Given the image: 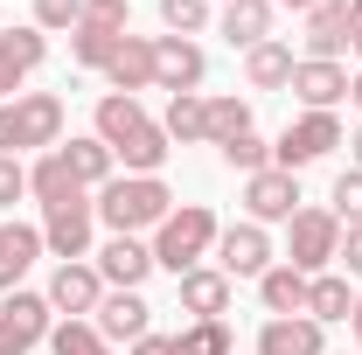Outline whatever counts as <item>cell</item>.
Listing matches in <instances>:
<instances>
[{
  "instance_id": "6da1fadb",
  "label": "cell",
  "mask_w": 362,
  "mask_h": 355,
  "mask_svg": "<svg viewBox=\"0 0 362 355\" xmlns=\"http://www.w3.org/2000/svg\"><path fill=\"white\" fill-rule=\"evenodd\" d=\"M98 139L112 146V161H126V175H160V161H168V133H160V119H146L139 112V98H98Z\"/></svg>"
},
{
  "instance_id": "7a4b0ae2",
  "label": "cell",
  "mask_w": 362,
  "mask_h": 355,
  "mask_svg": "<svg viewBox=\"0 0 362 355\" xmlns=\"http://www.w3.org/2000/svg\"><path fill=\"white\" fill-rule=\"evenodd\" d=\"M98 216L112 223V237H139V230H160L175 216V188L160 175H112L98 188Z\"/></svg>"
},
{
  "instance_id": "3957f363",
  "label": "cell",
  "mask_w": 362,
  "mask_h": 355,
  "mask_svg": "<svg viewBox=\"0 0 362 355\" xmlns=\"http://www.w3.org/2000/svg\"><path fill=\"white\" fill-rule=\"evenodd\" d=\"M56 153L63 146V98L56 91H21V98H7L0 105V153L7 161H21V153Z\"/></svg>"
},
{
  "instance_id": "277c9868",
  "label": "cell",
  "mask_w": 362,
  "mask_h": 355,
  "mask_svg": "<svg viewBox=\"0 0 362 355\" xmlns=\"http://www.w3.org/2000/svg\"><path fill=\"white\" fill-rule=\"evenodd\" d=\"M216 237H223V223H216L209 202H181L175 216L153 230V265L181 279V272H195L209 251H216Z\"/></svg>"
},
{
  "instance_id": "5b68a950",
  "label": "cell",
  "mask_w": 362,
  "mask_h": 355,
  "mask_svg": "<svg viewBox=\"0 0 362 355\" xmlns=\"http://www.w3.org/2000/svg\"><path fill=\"white\" fill-rule=\"evenodd\" d=\"M334 251H341V216L334 209H300V216L286 223V265L320 279V272L334 265Z\"/></svg>"
},
{
  "instance_id": "8992f818",
  "label": "cell",
  "mask_w": 362,
  "mask_h": 355,
  "mask_svg": "<svg viewBox=\"0 0 362 355\" xmlns=\"http://www.w3.org/2000/svg\"><path fill=\"white\" fill-rule=\"evenodd\" d=\"M341 146V119L334 112H300L286 133H279V146H272V168H286V175H300V168H314V161H327Z\"/></svg>"
},
{
  "instance_id": "52a82bcc",
  "label": "cell",
  "mask_w": 362,
  "mask_h": 355,
  "mask_svg": "<svg viewBox=\"0 0 362 355\" xmlns=\"http://www.w3.org/2000/svg\"><path fill=\"white\" fill-rule=\"evenodd\" d=\"M49 327H56V307H49L42 293H7L0 300V355H28L49 342Z\"/></svg>"
},
{
  "instance_id": "ba28073f",
  "label": "cell",
  "mask_w": 362,
  "mask_h": 355,
  "mask_svg": "<svg viewBox=\"0 0 362 355\" xmlns=\"http://www.w3.org/2000/svg\"><path fill=\"white\" fill-rule=\"evenodd\" d=\"M90 223H98V202H84V195H70V202L42 209V251H56L63 265L90 258Z\"/></svg>"
},
{
  "instance_id": "9c48e42d",
  "label": "cell",
  "mask_w": 362,
  "mask_h": 355,
  "mask_svg": "<svg viewBox=\"0 0 362 355\" xmlns=\"http://www.w3.org/2000/svg\"><path fill=\"white\" fill-rule=\"evenodd\" d=\"M216 272L223 279H265L272 272V230L265 223H230L223 237H216Z\"/></svg>"
},
{
  "instance_id": "30bf717a",
  "label": "cell",
  "mask_w": 362,
  "mask_h": 355,
  "mask_svg": "<svg viewBox=\"0 0 362 355\" xmlns=\"http://www.w3.org/2000/svg\"><path fill=\"white\" fill-rule=\"evenodd\" d=\"M244 216L251 223H293L300 216V175H286V168L244 175Z\"/></svg>"
},
{
  "instance_id": "8fae6325",
  "label": "cell",
  "mask_w": 362,
  "mask_h": 355,
  "mask_svg": "<svg viewBox=\"0 0 362 355\" xmlns=\"http://www.w3.org/2000/svg\"><path fill=\"white\" fill-rule=\"evenodd\" d=\"M202 77H209V56L188 42V35H160V42H153V84L168 91V98L202 91Z\"/></svg>"
},
{
  "instance_id": "7c38bea8",
  "label": "cell",
  "mask_w": 362,
  "mask_h": 355,
  "mask_svg": "<svg viewBox=\"0 0 362 355\" xmlns=\"http://www.w3.org/2000/svg\"><path fill=\"white\" fill-rule=\"evenodd\" d=\"M42 56H49L42 28H0V105L21 98V84L42 70Z\"/></svg>"
},
{
  "instance_id": "4fadbf2b",
  "label": "cell",
  "mask_w": 362,
  "mask_h": 355,
  "mask_svg": "<svg viewBox=\"0 0 362 355\" xmlns=\"http://www.w3.org/2000/svg\"><path fill=\"white\" fill-rule=\"evenodd\" d=\"M49 307L63 313V320H77V313H98V300H105V279H98V265H56V279H49V293H42Z\"/></svg>"
},
{
  "instance_id": "5bb4252c",
  "label": "cell",
  "mask_w": 362,
  "mask_h": 355,
  "mask_svg": "<svg viewBox=\"0 0 362 355\" xmlns=\"http://www.w3.org/2000/svg\"><path fill=\"white\" fill-rule=\"evenodd\" d=\"M146 272H153V244H139V237H105V251H98V279H105V286L139 293Z\"/></svg>"
},
{
  "instance_id": "9a60e30c",
  "label": "cell",
  "mask_w": 362,
  "mask_h": 355,
  "mask_svg": "<svg viewBox=\"0 0 362 355\" xmlns=\"http://www.w3.org/2000/svg\"><path fill=\"white\" fill-rule=\"evenodd\" d=\"M293 98L307 105V112H334L341 98H349V70L341 63H314V56H300V70H293Z\"/></svg>"
},
{
  "instance_id": "2e32d148",
  "label": "cell",
  "mask_w": 362,
  "mask_h": 355,
  "mask_svg": "<svg viewBox=\"0 0 362 355\" xmlns=\"http://www.w3.org/2000/svg\"><path fill=\"white\" fill-rule=\"evenodd\" d=\"M320 349H327V327L307 313H279L258 327V355H320Z\"/></svg>"
},
{
  "instance_id": "e0dca14e",
  "label": "cell",
  "mask_w": 362,
  "mask_h": 355,
  "mask_svg": "<svg viewBox=\"0 0 362 355\" xmlns=\"http://www.w3.org/2000/svg\"><path fill=\"white\" fill-rule=\"evenodd\" d=\"M175 286H181V313H195V320H223L237 279H223L216 265H195V272H181Z\"/></svg>"
},
{
  "instance_id": "ac0fdd59",
  "label": "cell",
  "mask_w": 362,
  "mask_h": 355,
  "mask_svg": "<svg viewBox=\"0 0 362 355\" xmlns=\"http://www.w3.org/2000/svg\"><path fill=\"white\" fill-rule=\"evenodd\" d=\"M146 320H153V307H146L139 293H119V286H112V293L98 300V320H90V327H98L105 342H139Z\"/></svg>"
},
{
  "instance_id": "d6986e66",
  "label": "cell",
  "mask_w": 362,
  "mask_h": 355,
  "mask_svg": "<svg viewBox=\"0 0 362 355\" xmlns=\"http://www.w3.org/2000/svg\"><path fill=\"white\" fill-rule=\"evenodd\" d=\"M300 42H307L314 63H334V56L349 49V0H320L314 14H307V35H300Z\"/></svg>"
},
{
  "instance_id": "ffe728a7",
  "label": "cell",
  "mask_w": 362,
  "mask_h": 355,
  "mask_svg": "<svg viewBox=\"0 0 362 355\" xmlns=\"http://www.w3.org/2000/svg\"><path fill=\"white\" fill-rule=\"evenodd\" d=\"M272 0H223V14H216V28L230 35V49H258L272 42Z\"/></svg>"
},
{
  "instance_id": "44dd1931",
  "label": "cell",
  "mask_w": 362,
  "mask_h": 355,
  "mask_svg": "<svg viewBox=\"0 0 362 355\" xmlns=\"http://www.w3.org/2000/svg\"><path fill=\"white\" fill-rule=\"evenodd\" d=\"M293 70H300V56H293V42H258V49H244V84L251 91H286L293 84Z\"/></svg>"
},
{
  "instance_id": "7402d4cb",
  "label": "cell",
  "mask_w": 362,
  "mask_h": 355,
  "mask_svg": "<svg viewBox=\"0 0 362 355\" xmlns=\"http://www.w3.org/2000/svg\"><path fill=\"white\" fill-rule=\"evenodd\" d=\"M105 84L119 91V98L153 91V42H146V35H126V42H119V56L105 63Z\"/></svg>"
},
{
  "instance_id": "603a6c76",
  "label": "cell",
  "mask_w": 362,
  "mask_h": 355,
  "mask_svg": "<svg viewBox=\"0 0 362 355\" xmlns=\"http://www.w3.org/2000/svg\"><path fill=\"white\" fill-rule=\"evenodd\" d=\"M35 258H42V230L35 223H0V293H14Z\"/></svg>"
},
{
  "instance_id": "cb8c5ba5",
  "label": "cell",
  "mask_w": 362,
  "mask_h": 355,
  "mask_svg": "<svg viewBox=\"0 0 362 355\" xmlns=\"http://www.w3.org/2000/svg\"><path fill=\"white\" fill-rule=\"evenodd\" d=\"M307 286H314L307 272H293L286 258H279V265L258 279V300H265V313H272V320H279V313H307Z\"/></svg>"
},
{
  "instance_id": "d4e9b609",
  "label": "cell",
  "mask_w": 362,
  "mask_h": 355,
  "mask_svg": "<svg viewBox=\"0 0 362 355\" xmlns=\"http://www.w3.org/2000/svg\"><path fill=\"white\" fill-rule=\"evenodd\" d=\"M160 133L181 139V146H202V139H209V98H202V91L168 98V119H160Z\"/></svg>"
},
{
  "instance_id": "484cf974",
  "label": "cell",
  "mask_w": 362,
  "mask_h": 355,
  "mask_svg": "<svg viewBox=\"0 0 362 355\" xmlns=\"http://www.w3.org/2000/svg\"><path fill=\"white\" fill-rule=\"evenodd\" d=\"M28 195H35L42 209H56V202H70V195H84V188H77V175H70L63 153H42V161L28 168Z\"/></svg>"
},
{
  "instance_id": "4316f807",
  "label": "cell",
  "mask_w": 362,
  "mask_h": 355,
  "mask_svg": "<svg viewBox=\"0 0 362 355\" xmlns=\"http://www.w3.org/2000/svg\"><path fill=\"white\" fill-rule=\"evenodd\" d=\"M63 161H70V175H77V188H105L112 181V146L90 133V139H70V146H56Z\"/></svg>"
},
{
  "instance_id": "83f0119b",
  "label": "cell",
  "mask_w": 362,
  "mask_h": 355,
  "mask_svg": "<svg viewBox=\"0 0 362 355\" xmlns=\"http://www.w3.org/2000/svg\"><path fill=\"white\" fill-rule=\"evenodd\" d=\"M349 313H356L349 279H341V272H320L314 286H307V320H320V327H327V320H349Z\"/></svg>"
},
{
  "instance_id": "f1b7e54d",
  "label": "cell",
  "mask_w": 362,
  "mask_h": 355,
  "mask_svg": "<svg viewBox=\"0 0 362 355\" xmlns=\"http://www.w3.org/2000/svg\"><path fill=\"white\" fill-rule=\"evenodd\" d=\"M119 42H126V28H98V21H77V28H70V56H77L84 70H105V63L119 56Z\"/></svg>"
},
{
  "instance_id": "f546056e",
  "label": "cell",
  "mask_w": 362,
  "mask_h": 355,
  "mask_svg": "<svg viewBox=\"0 0 362 355\" xmlns=\"http://www.w3.org/2000/svg\"><path fill=\"white\" fill-rule=\"evenodd\" d=\"M49 355H112V342L90 320H56L49 327Z\"/></svg>"
},
{
  "instance_id": "4dcf8cb0",
  "label": "cell",
  "mask_w": 362,
  "mask_h": 355,
  "mask_svg": "<svg viewBox=\"0 0 362 355\" xmlns=\"http://www.w3.org/2000/svg\"><path fill=\"white\" fill-rule=\"evenodd\" d=\"M237 133H251V105L244 98H209V146H230Z\"/></svg>"
},
{
  "instance_id": "1f68e13d",
  "label": "cell",
  "mask_w": 362,
  "mask_h": 355,
  "mask_svg": "<svg viewBox=\"0 0 362 355\" xmlns=\"http://www.w3.org/2000/svg\"><path fill=\"white\" fill-rule=\"evenodd\" d=\"M175 355H230V327L223 320H195L175 334Z\"/></svg>"
},
{
  "instance_id": "d6a6232c",
  "label": "cell",
  "mask_w": 362,
  "mask_h": 355,
  "mask_svg": "<svg viewBox=\"0 0 362 355\" xmlns=\"http://www.w3.org/2000/svg\"><path fill=\"white\" fill-rule=\"evenodd\" d=\"M160 21H168V35H202L209 28V0H160Z\"/></svg>"
},
{
  "instance_id": "836d02e7",
  "label": "cell",
  "mask_w": 362,
  "mask_h": 355,
  "mask_svg": "<svg viewBox=\"0 0 362 355\" xmlns=\"http://www.w3.org/2000/svg\"><path fill=\"white\" fill-rule=\"evenodd\" d=\"M216 153H223V161L237 168V175H258V168H272V146H265L258 133H237L230 146H216Z\"/></svg>"
},
{
  "instance_id": "e575fe53",
  "label": "cell",
  "mask_w": 362,
  "mask_h": 355,
  "mask_svg": "<svg viewBox=\"0 0 362 355\" xmlns=\"http://www.w3.org/2000/svg\"><path fill=\"white\" fill-rule=\"evenodd\" d=\"M334 216L362 223V168H341V175H334Z\"/></svg>"
},
{
  "instance_id": "d590c367",
  "label": "cell",
  "mask_w": 362,
  "mask_h": 355,
  "mask_svg": "<svg viewBox=\"0 0 362 355\" xmlns=\"http://www.w3.org/2000/svg\"><path fill=\"white\" fill-rule=\"evenodd\" d=\"M84 0H35V28H77Z\"/></svg>"
},
{
  "instance_id": "8d00e7d4",
  "label": "cell",
  "mask_w": 362,
  "mask_h": 355,
  "mask_svg": "<svg viewBox=\"0 0 362 355\" xmlns=\"http://www.w3.org/2000/svg\"><path fill=\"white\" fill-rule=\"evenodd\" d=\"M84 21H98V28H126V21H133V0H84Z\"/></svg>"
},
{
  "instance_id": "74e56055",
  "label": "cell",
  "mask_w": 362,
  "mask_h": 355,
  "mask_svg": "<svg viewBox=\"0 0 362 355\" xmlns=\"http://www.w3.org/2000/svg\"><path fill=\"white\" fill-rule=\"evenodd\" d=\"M21 195H28V168L0 153V209H7V202H21Z\"/></svg>"
},
{
  "instance_id": "f35d334b",
  "label": "cell",
  "mask_w": 362,
  "mask_h": 355,
  "mask_svg": "<svg viewBox=\"0 0 362 355\" xmlns=\"http://www.w3.org/2000/svg\"><path fill=\"white\" fill-rule=\"evenodd\" d=\"M334 265H349V279H362V223H341V251Z\"/></svg>"
},
{
  "instance_id": "ab89813d",
  "label": "cell",
  "mask_w": 362,
  "mask_h": 355,
  "mask_svg": "<svg viewBox=\"0 0 362 355\" xmlns=\"http://www.w3.org/2000/svg\"><path fill=\"white\" fill-rule=\"evenodd\" d=\"M133 355H175V334H139Z\"/></svg>"
},
{
  "instance_id": "60d3db41",
  "label": "cell",
  "mask_w": 362,
  "mask_h": 355,
  "mask_svg": "<svg viewBox=\"0 0 362 355\" xmlns=\"http://www.w3.org/2000/svg\"><path fill=\"white\" fill-rule=\"evenodd\" d=\"M349 49L362 56V0H349Z\"/></svg>"
},
{
  "instance_id": "b9f144b4",
  "label": "cell",
  "mask_w": 362,
  "mask_h": 355,
  "mask_svg": "<svg viewBox=\"0 0 362 355\" xmlns=\"http://www.w3.org/2000/svg\"><path fill=\"white\" fill-rule=\"evenodd\" d=\"M349 168H362V126L349 133Z\"/></svg>"
},
{
  "instance_id": "7bdbcfd3",
  "label": "cell",
  "mask_w": 362,
  "mask_h": 355,
  "mask_svg": "<svg viewBox=\"0 0 362 355\" xmlns=\"http://www.w3.org/2000/svg\"><path fill=\"white\" fill-rule=\"evenodd\" d=\"M349 105H356V112H362V70H356V77H349Z\"/></svg>"
},
{
  "instance_id": "ee69618b",
  "label": "cell",
  "mask_w": 362,
  "mask_h": 355,
  "mask_svg": "<svg viewBox=\"0 0 362 355\" xmlns=\"http://www.w3.org/2000/svg\"><path fill=\"white\" fill-rule=\"evenodd\" d=\"M272 7H300V14H314L320 0H272Z\"/></svg>"
},
{
  "instance_id": "f6af8a7d",
  "label": "cell",
  "mask_w": 362,
  "mask_h": 355,
  "mask_svg": "<svg viewBox=\"0 0 362 355\" xmlns=\"http://www.w3.org/2000/svg\"><path fill=\"white\" fill-rule=\"evenodd\" d=\"M349 327H356V342H362V293H356V313H349Z\"/></svg>"
}]
</instances>
